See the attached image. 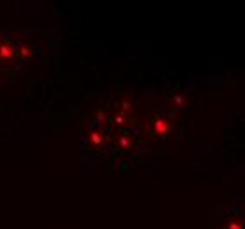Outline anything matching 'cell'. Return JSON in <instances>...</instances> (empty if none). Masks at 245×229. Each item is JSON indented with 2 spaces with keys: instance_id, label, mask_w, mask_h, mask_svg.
Segmentation results:
<instances>
[{
  "instance_id": "6da1fadb",
  "label": "cell",
  "mask_w": 245,
  "mask_h": 229,
  "mask_svg": "<svg viewBox=\"0 0 245 229\" xmlns=\"http://www.w3.org/2000/svg\"><path fill=\"white\" fill-rule=\"evenodd\" d=\"M229 229H242V227H240V224L233 222V224H231V226H229Z\"/></svg>"
}]
</instances>
